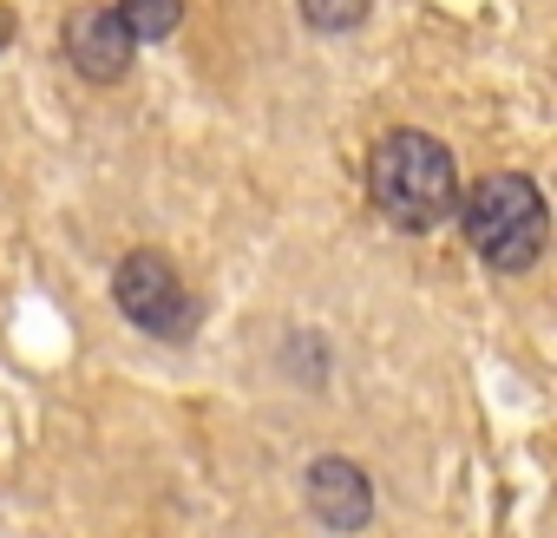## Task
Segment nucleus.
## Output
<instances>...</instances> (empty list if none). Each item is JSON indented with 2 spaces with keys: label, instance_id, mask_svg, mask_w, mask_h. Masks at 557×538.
I'll return each mask as SVG.
<instances>
[{
  "label": "nucleus",
  "instance_id": "nucleus-1",
  "mask_svg": "<svg viewBox=\"0 0 557 538\" xmlns=\"http://www.w3.org/2000/svg\"><path fill=\"white\" fill-rule=\"evenodd\" d=\"M368 197L400 230H440L459 210V164L433 132H387L368 158Z\"/></svg>",
  "mask_w": 557,
  "mask_h": 538
},
{
  "label": "nucleus",
  "instance_id": "nucleus-2",
  "mask_svg": "<svg viewBox=\"0 0 557 538\" xmlns=\"http://www.w3.org/2000/svg\"><path fill=\"white\" fill-rule=\"evenodd\" d=\"M459 223L472 236V249L518 277L544 256V236H550V217H544V191L524 178V171H492L479 178L472 191H459Z\"/></svg>",
  "mask_w": 557,
  "mask_h": 538
},
{
  "label": "nucleus",
  "instance_id": "nucleus-3",
  "mask_svg": "<svg viewBox=\"0 0 557 538\" xmlns=\"http://www.w3.org/2000/svg\"><path fill=\"white\" fill-rule=\"evenodd\" d=\"M112 296H119V309H125L145 335H158V342H184V335L197 329V303H190V290L177 283L171 256H158V249H132V256L112 269Z\"/></svg>",
  "mask_w": 557,
  "mask_h": 538
},
{
  "label": "nucleus",
  "instance_id": "nucleus-4",
  "mask_svg": "<svg viewBox=\"0 0 557 538\" xmlns=\"http://www.w3.org/2000/svg\"><path fill=\"white\" fill-rule=\"evenodd\" d=\"M132 53H138V40L125 34L119 8H73L66 14V60H73L79 80L112 86V80L132 73Z\"/></svg>",
  "mask_w": 557,
  "mask_h": 538
},
{
  "label": "nucleus",
  "instance_id": "nucleus-5",
  "mask_svg": "<svg viewBox=\"0 0 557 538\" xmlns=\"http://www.w3.org/2000/svg\"><path fill=\"white\" fill-rule=\"evenodd\" d=\"M302 499H309V512H315L329 531H361V525L374 518V486H368V473H361L355 460H342V453H322V460L309 466Z\"/></svg>",
  "mask_w": 557,
  "mask_h": 538
},
{
  "label": "nucleus",
  "instance_id": "nucleus-6",
  "mask_svg": "<svg viewBox=\"0 0 557 538\" xmlns=\"http://www.w3.org/2000/svg\"><path fill=\"white\" fill-rule=\"evenodd\" d=\"M119 21L132 40H171L184 27V0H119Z\"/></svg>",
  "mask_w": 557,
  "mask_h": 538
},
{
  "label": "nucleus",
  "instance_id": "nucleus-7",
  "mask_svg": "<svg viewBox=\"0 0 557 538\" xmlns=\"http://www.w3.org/2000/svg\"><path fill=\"white\" fill-rule=\"evenodd\" d=\"M368 8H374V0H302V21L315 34H348V27L368 21Z\"/></svg>",
  "mask_w": 557,
  "mask_h": 538
},
{
  "label": "nucleus",
  "instance_id": "nucleus-8",
  "mask_svg": "<svg viewBox=\"0 0 557 538\" xmlns=\"http://www.w3.org/2000/svg\"><path fill=\"white\" fill-rule=\"evenodd\" d=\"M14 40V8H0V47Z\"/></svg>",
  "mask_w": 557,
  "mask_h": 538
}]
</instances>
